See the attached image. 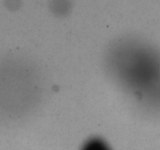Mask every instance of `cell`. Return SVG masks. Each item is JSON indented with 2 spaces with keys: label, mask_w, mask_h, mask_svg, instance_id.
<instances>
[{
  "label": "cell",
  "mask_w": 160,
  "mask_h": 150,
  "mask_svg": "<svg viewBox=\"0 0 160 150\" xmlns=\"http://www.w3.org/2000/svg\"><path fill=\"white\" fill-rule=\"evenodd\" d=\"M112 73L125 86L160 99V55L148 45L123 42L110 55Z\"/></svg>",
  "instance_id": "cell-1"
},
{
  "label": "cell",
  "mask_w": 160,
  "mask_h": 150,
  "mask_svg": "<svg viewBox=\"0 0 160 150\" xmlns=\"http://www.w3.org/2000/svg\"><path fill=\"white\" fill-rule=\"evenodd\" d=\"M81 150H111L107 144L98 138H93L83 145Z\"/></svg>",
  "instance_id": "cell-2"
}]
</instances>
